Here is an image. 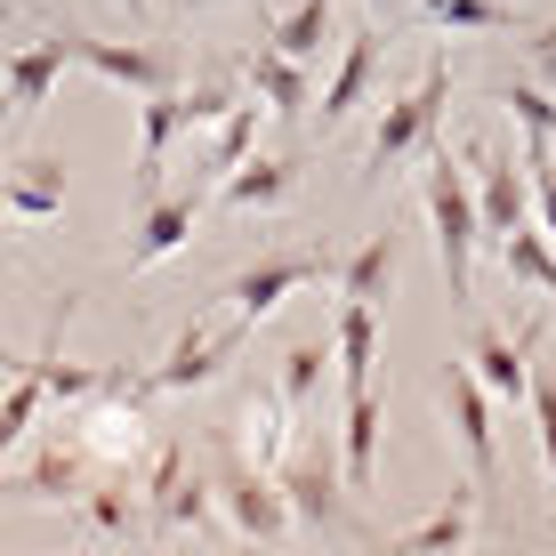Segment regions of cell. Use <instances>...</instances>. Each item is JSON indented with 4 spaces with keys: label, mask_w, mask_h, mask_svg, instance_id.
Returning <instances> with one entry per match:
<instances>
[{
    "label": "cell",
    "mask_w": 556,
    "mask_h": 556,
    "mask_svg": "<svg viewBox=\"0 0 556 556\" xmlns=\"http://www.w3.org/2000/svg\"><path fill=\"white\" fill-rule=\"evenodd\" d=\"M299 186H306V162H299V153H251V162H235L218 186H210V202H218V210H242V218H266V210L299 202Z\"/></svg>",
    "instance_id": "2e32d148"
},
{
    "label": "cell",
    "mask_w": 556,
    "mask_h": 556,
    "mask_svg": "<svg viewBox=\"0 0 556 556\" xmlns=\"http://www.w3.org/2000/svg\"><path fill=\"white\" fill-rule=\"evenodd\" d=\"M210 492H218L226 532H242V541H282V532H291V501H282V484H275V468H266V459L218 452Z\"/></svg>",
    "instance_id": "8992f818"
},
{
    "label": "cell",
    "mask_w": 556,
    "mask_h": 556,
    "mask_svg": "<svg viewBox=\"0 0 556 556\" xmlns=\"http://www.w3.org/2000/svg\"><path fill=\"white\" fill-rule=\"evenodd\" d=\"M363 9H371V16H404L412 0H363Z\"/></svg>",
    "instance_id": "e575fe53"
},
{
    "label": "cell",
    "mask_w": 556,
    "mask_h": 556,
    "mask_svg": "<svg viewBox=\"0 0 556 556\" xmlns=\"http://www.w3.org/2000/svg\"><path fill=\"white\" fill-rule=\"evenodd\" d=\"M323 371H331V339H291V348H282V404L291 412H306L315 404V388H323Z\"/></svg>",
    "instance_id": "4dcf8cb0"
},
{
    "label": "cell",
    "mask_w": 556,
    "mask_h": 556,
    "mask_svg": "<svg viewBox=\"0 0 556 556\" xmlns=\"http://www.w3.org/2000/svg\"><path fill=\"white\" fill-rule=\"evenodd\" d=\"M0 363H9V348H0Z\"/></svg>",
    "instance_id": "ab89813d"
},
{
    "label": "cell",
    "mask_w": 556,
    "mask_h": 556,
    "mask_svg": "<svg viewBox=\"0 0 556 556\" xmlns=\"http://www.w3.org/2000/svg\"><path fill=\"white\" fill-rule=\"evenodd\" d=\"M275 484L291 501V525L323 532V541H355L348 516V468H339V444H291L275 459Z\"/></svg>",
    "instance_id": "3957f363"
},
{
    "label": "cell",
    "mask_w": 556,
    "mask_h": 556,
    "mask_svg": "<svg viewBox=\"0 0 556 556\" xmlns=\"http://www.w3.org/2000/svg\"><path fill=\"white\" fill-rule=\"evenodd\" d=\"M525 412H532V435H541V468H548V492H556V379H548V371H532Z\"/></svg>",
    "instance_id": "d6a6232c"
},
{
    "label": "cell",
    "mask_w": 556,
    "mask_h": 556,
    "mask_svg": "<svg viewBox=\"0 0 556 556\" xmlns=\"http://www.w3.org/2000/svg\"><path fill=\"white\" fill-rule=\"evenodd\" d=\"M81 516V532H98V541H122V532H146V492L129 468H98V484L73 501Z\"/></svg>",
    "instance_id": "ac0fdd59"
},
{
    "label": "cell",
    "mask_w": 556,
    "mask_h": 556,
    "mask_svg": "<svg viewBox=\"0 0 556 556\" xmlns=\"http://www.w3.org/2000/svg\"><path fill=\"white\" fill-rule=\"evenodd\" d=\"M73 435H81L89 468H138L146 459V404H129V395H89V404H73Z\"/></svg>",
    "instance_id": "4fadbf2b"
},
{
    "label": "cell",
    "mask_w": 556,
    "mask_h": 556,
    "mask_svg": "<svg viewBox=\"0 0 556 556\" xmlns=\"http://www.w3.org/2000/svg\"><path fill=\"white\" fill-rule=\"evenodd\" d=\"M235 105H242V81H235V73H210V81L178 89V113H186V129H218Z\"/></svg>",
    "instance_id": "1f68e13d"
},
{
    "label": "cell",
    "mask_w": 556,
    "mask_h": 556,
    "mask_svg": "<svg viewBox=\"0 0 556 556\" xmlns=\"http://www.w3.org/2000/svg\"><path fill=\"white\" fill-rule=\"evenodd\" d=\"M379 428H388L379 388H348V419H339V468H348V492H371V476H379Z\"/></svg>",
    "instance_id": "44dd1931"
},
{
    "label": "cell",
    "mask_w": 556,
    "mask_h": 556,
    "mask_svg": "<svg viewBox=\"0 0 556 556\" xmlns=\"http://www.w3.org/2000/svg\"><path fill=\"white\" fill-rule=\"evenodd\" d=\"M492 105L525 129V146H556V89H541L532 73H525V81H501V89H492Z\"/></svg>",
    "instance_id": "4316f807"
},
{
    "label": "cell",
    "mask_w": 556,
    "mask_h": 556,
    "mask_svg": "<svg viewBox=\"0 0 556 556\" xmlns=\"http://www.w3.org/2000/svg\"><path fill=\"white\" fill-rule=\"evenodd\" d=\"M395 275H404V235H395V226H379V235H363L348 258H331L339 299H363V306L388 299V291H395Z\"/></svg>",
    "instance_id": "e0dca14e"
},
{
    "label": "cell",
    "mask_w": 556,
    "mask_h": 556,
    "mask_svg": "<svg viewBox=\"0 0 556 556\" xmlns=\"http://www.w3.org/2000/svg\"><path fill=\"white\" fill-rule=\"evenodd\" d=\"M242 81H251V98L266 105V122H306V105H315V89H306V65H299V56H282L275 41L251 49Z\"/></svg>",
    "instance_id": "ffe728a7"
},
{
    "label": "cell",
    "mask_w": 556,
    "mask_h": 556,
    "mask_svg": "<svg viewBox=\"0 0 556 556\" xmlns=\"http://www.w3.org/2000/svg\"><path fill=\"white\" fill-rule=\"evenodd\" d=\"M379 49H388L379 33H348V56H339V73L323 81V113H315V129H323V138H331V129L348 122V113H355L363 98H371V81H379Z\"/></svg>",
    "instance_id": "603a6c76"
},
{
    "label": "cell",
    "mask_w": 556,
    "mask_h": 556,
    "mask_svg": "<svg viewBox=\"0 0 556 556\" xmlns=\"http://www.w3.org/2000/svg\"><path fill=\"white\" fill-rule=\"evenodd\" d=\"M0 242H9V210H0Z\"/></svg>",
    "instance_id": "8d00e7d4"
},
{
    "label": "cell",
    "mask_w": 556,
    "mask_h": 556,
    "mask_svg": "<svg viewBox=\"0 0 556 556\" xmlns=\"http://www.w3.org/2000/svg\"><path fill=\"white\" fill-rule=\"evenodd\" d=\"M419 25H435V33H525L532 16H516L508 0H419Z\"/></svg>",
    "instance_id": "484cf974"
},
{
    "label": "cell",
    "mask_w": 556,
    "mask_h": 556,
    "mask_svg": "<svg viewBox=\"0 0 556 556\" xmlns=\"http://www.w3.org/2000/svg\"><path fill=\"white\" fill-rule=\"evenodd\" d=\"M258 122H266V105H258V98H242L218 129H210V162H202V178H210V186H218L235 162H251V153H258Z\"/></svg>",
    "instance_id": "83f0119b"
},
{
    "label": "cell",
    "mask_w": 556,
    "mask_h": 556,
    "mask_svg": "<svg viewBox=\"0 0 556 556\" xmlns=\"http://www.w3.org/2000/svg\"><path fill=\"white\" fill-rule=\"evenodd\" d=\"M202 218H210V186H186V194H153L138 202V226H129V251H122V266L129 275H146V266H162V258H178L186 242L202 235Z\"/></svg>",
    "instance_id": "9c48e42d"
},
{
    "label": "cell",
    "mask_w": 556,
    "mask_h": 556,
    "mask_svg": "<svg viewBox=\"0 0 556 556\" xmlns=\"http://www.w3.org/2000/svg\"><path fill=\"white\" fill-rule=\"evenodd\" d=\"M419 202H428V226H435V251H444V291L452 306L468 315L476 306V251H484V218H476V186H468V169L452 162L444 146L428 153V169H419Z\"/></svg>",
    "instance_id": "7a4b0ae2"
},
{
    "label": "cell",
    "mask_w": 556,
    "mask_h": 556,
    "mask_svg": "<svg viewBox=\"0 0 556 556\" xmlns=\"http://www.w3.org/2000/svg\"><path fill=\"white\" fill-rule=\"evenodd\" d=\"M468 186H476V218H484V242H501L508 226H525L532 218V178H525V162L516 153H501V146H484L476 138L468 153Z\"/></svg>",
    "instance_id": "7c38bea8"
},
{
    "label": "cell",
    "mask_w": 556,
    "mask_h": 556,
    "mask_svg": "<svg viewBox=\"0 0 556 556\" xmlns=\"http://www.w3.org/2000/svg\"><path fill=\"white\" fill-rule=\"evenodd\" d=\"M146 532L178 541V532H210L218 525V492H210V468L186 444H153L146 459Z\"/></svg>",
    "instance_id": "277c9868"
},
{
    "label": "cell",
    "mask_w": 556,
    "mask_h": 556,
    "mask_svg": "<svg viewBox=\"0 0 556 556\" xmlns=\"http://www.w3.org/2000/svg\"><path fill=\"white\" fill-rule=\"evenodd\" d=\"M242 339H251V323L242 315H226V323H178V339H169V355L146 371V388L153 395H194V388H218L226 379V363L242 355Z\"/></svg>",
    "instance_id": "5b68a950"
},
{
    "label": "cell",
    "mask_w": 556,
    "mask_h": 556,
    "mask_svg": "<svg viewBox=\"0 0 556 556\" xmlns=\"http://www.w3.org/2000/svg\"><path fill=\"white\" fill-rule=\"evenodd\" d=\"M323 275H331V258H323V251H275V258L235 266V275L218 282V299H226V315H242L258 331L266 315H282V299L306 291V282H323Z\"/></svg>",
    "instance_id": "ba28073f"
},
{
    "label": "cell",
    "mask_w": 556,
    "mask_h": 556,
    "mask_svg": "<svg viewBox=\"0 0 556 556\" xmlns=\"http://www.w3.org/2000/svg\"><path fill=\"white\" fill-rule=\"evenodd\" d=\"M169 9H186V16H194V9H226V0H169Z\"/></svg>",
    "instance_id": "d590c367"
},
{
    "label": "cell",
    "mask_w": 556,
    "mask_h": 556,
    "mask_svg": "<svg viewBox=\"0 0 556 556\" xmlns=\"http://www.w3.org/2000/svg\"><path fill=\"white\" fill-rule=\"evenodd\" d=\"M532 348H541V331H532V323H516V331H501V323H468V371L492 388V404H525V388H532Z\"/></svg>",
    "instance_id": "5bb4252c"
},
{
    "label": "cell",
    "mask_w": 556,
    "mask_h": 556,
    "mask_svg": "<svg viewBox=\"0 0 556 556\" xmlns=\"http://www.w3.org/2000/svg\"><path fill=\"white\" fill-rule=\"evenodd\" d=\"M444 113H452V56H428L404 98H388V113H379V129H371V146H363L355 178L379 186L395 162H428L435 138H444Z\"/></svg>",
    "instance_id": "6da1fadb"
},
{
    "label": "cell",
    "mask_w": 556,
    "mask_h": 556,
    "mask_svg": "<svg viewBox=\"0 0 556 556\" xmlns=\"http://www.w3.org/2000/svg\"><path fill=\"white\" fill-rule=\"evenodd\" d=\"M476 508H484V492H476V484H452V501L435 508V516H419V525H404V532H388V548H395V556L468 548V541H476Z\"/></svg>",
    "instance_id": "7402d4cb"
},
{
    "label": "cell",
    "mask_w": 556,
    "mask_h": 556,
    "mask_svg": "<svg viewBox=\"0 0 556 556\" xmlns=\"http://www.w3.org/2000/svg\"><path fill=\"white\" fill-rule=\"evenodd\" d=\"M0 210H9V226H49L56 210H65V162H56V153L16 162L9 178H0Z\"/></svg>",
    "instance_id": "d6986e66"
},
{
    "label": "cell",
    "mask_w": 556,
    "mask_h": 556,
    "mask_svg": "<svg viewBox=\"0 0 556 556\" xmlns=\"http://www.w3.org/2000/svg\"><path fill=\"white\" fill-rule=\"evenodd\" d=\"M41 412H49V388H41V371L25 363V371L9 379V395H0V459H9L16 444H25L33 428H41Z\"/></svg>",
    "instance_id": "f1b7e54d"
},
{
    "label": "cell",
    "mask_w": 556,
    "mask_h": 556,
    "mask_svg": "<svg viewBox=\"0 0 556 556\" xmlns=\"http://www.w3.org/2000/svg\"><path fill=\"white\" fill-rule=\"evenodd\" d=\"M9 501H33V508H73L89 492V452L81 435H49V444H33V459L9 476Z\"/></svg>",
    "instance_id": "9a60e30c"
},
{
    "label": "cell",
    "mask_w": 556,
    "mask_h": 556,
    "mask_svg": "<svg viewBox=\"0 0 556 556\" xmlns=\"http://www.w3.org/2000/svg\"><path fill=\"white\" fill-rule=\"evenodd\" d=\"M492 251H501L508 282H525V291H541V299L556 306V242H548V235H532V226H508Z\"/></svg>",
    "instance_id": "d4e9b609"
},
{
    "label": "cell",
    "mask_w": 556,
    "mask_h": 556,
    "mask_svg": "<svg viewBox=\"0 0 556 556\" xmlns=\"http://www.w3.org/2000/svg\"><path fill=\"white\" fill-rule=\"evenodd\" d=\"M122 9H129V16H138V9H146V0H122Z\"/></svg>",
    "instance_id": "f35d334b"
},
{
    "label": "cell",
    "mask_w": 556,
    "mask_h": 556,
    "mask_svg": "<svg viewBox=\"0 0 556 556\" xmlns=\"http://www.w3.org/2000/svg\"><path fill=\"white\" fill-rule=\"evenodd\" d=\"M9 16H16V9H9V0H0V25H9Z\"/></svg>",
    "instance_id": "74e56055"
},
{
    "label": "cell",
    "mask_w": 556,
    "mask_h": 556,
    "mask_svg": "<svg viewBox=\"0 0 556 556\" xmlns=\"http://www.w3.org/2000/svg\"><path fill=\"white\" fill-rule=\"evenodd\" d=\"M331 363H339V388H371V371H379V306H363V299L339 306Z\"/></svg>",
    "instance_id": "cb8c5ba5"
},
{
    "label": "cell",
    "mask_w": 556,
    "mask_h": 556,
    "mask_svg": "<svg viewBox=\"0 0 556 556\" xmlns=\"http://www.w3.org/2000/svg\"><path fill=\"white\" fill-rule=\"evenodd\" d=\"M525 33H532L525 41V73L541 89H556V16H541V25H525Z\"/></svg>",
    "instance_id": "836d02e7"
},
{
    "label": "cell",
    "mask_w": 556,
    "mask_h": 556,
    "mask_svg": "<svg viewBox=\"0 0 556 556\" xmlns=\"http://www.w3.org/2000/svg\"><path fill=\"white\" fill-rule=\"evenodd\" d=\"M65 65H73V33H41V41L9 49V65H0V138H16V129L49 105V89L65 81Z\"/></svg>",
    "instance_id": "30bf717a"
},
{
    "label": "cell",
    "mask_w": 556,
    "mask_h": 556,
    "mask_svg": "<svg viewBox=\"0 0 556 556\" xmlns=\"http://www.w3.org/2000/svg\"><path fill=\"white\" fill-rule=\"evenodd\" d=\"M435 404H444L459 452H468V484L492 492V484H501V428H492V388L468 371V355L435 371Z\"/></svg>",
    "instance_id": "52a82bcc"
},
{
    "label": "cell",
    "mask_w": 556,
    "mask_h": 556,
    "mask_svg": "<svg viewBox=\"0 0 556 556\" xmlns=\"http://www.w3.org/2000/svg\"><path fill=\"white\" fill-rule=\"evenodd\" d=\"M73 65H89L105 89H129V98H146V89H178V49H162V41L73 33Z\"/></svg>",
    "instance_id": "8fae6325"
},
{
    "label": "cell",
    "mask_w": 556,
    "mask_h": 556,
    "mask_svg": "<svg viewBox=\"0 0 556 556\" xmlns=\"http://www.w3.org/2000/svg\"><path fill=\"white\" fill-rule=\"evenodd\" d=\"M323 41H331V0H282V16H275V49L282 56H323Z\"/></svg>",
    "instance_id": "f546056e"
}]
</instances>
